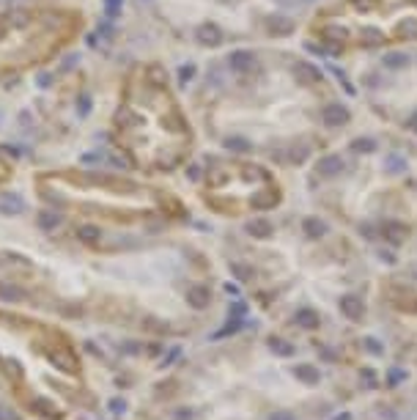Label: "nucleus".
Instances as JSON below:
<instances>
[{
  "mask_svg": "<svg viewBox=\"0 0 417 420\" xmlns=\"http://www.w3.org/2000/svg\"><path fill=\"white\" fill-rule=\"evenodd\" d=\"M192 74H195V66H181V77L184 80H189Z\"/></svg>",
  "mask_w": 417,
  "mask_h": 420,
  "instance_id": "nucleus-13",
  "label": "nucleus"
},
{
  "mask_svg": "<svg viewBox=\"0 0 417 420\" xmlns=\"http://www.w3.org/2000/svg\"><path fill=\"white\" fill-rule=\"evenodd\" d=\"M341 157H327V160H321V173L324 176H332V173H338V170H341Z\"/></svg>",
  "mask_w": 417,
  "mask_h": 420,
  "instance_id": "nucleus-4",
  "label": "nucleus"
},
{
  "mask_svg": "<svg viewBox=\"0 0 417 420\" xmlns=\"http://www.w3.org/2000/svg\"><path fill=\"white\" fill-rule=\"evenodd\" d=\"M80 236H83V239H85V242H93V239H96V236H99V233H96V231H93V228H83V231H80Z\"/></svg>",
  "mask_w": 417,
  "mask_h": 420,
  "instance_id": "nucleus-10",
  "label": "nucleus"
},
{
  "mask_svg": "<svg viewBox=\"0 0 417 420\" xmlns=\"http://www.w3.org/2000/svg\"><path fill=\"white\" fill-rule=\"evenodd\" d=\"M58 223H61V217H58L55 211H42V214H39V225H42L44 231H52Z\"/></svg>",
  "mask_w": 417,
  "mask_h": 420,
  "instance_id": "nucleus-5",
  "label": "nucleus"
},
{
  "mask_svg": "<svg viewBox=\"0 0 417 420\" xmlns=\"http://www.w3.org/2000/svg\"><path fill=\"white\" fill-rule=\"evenodd\" d=\"M228 148H236V151H247V148H250V143H247V140H242V138H231V140H228Z\"/></svg>",
  "mask_w": 417,
  "mask_h": 420,
  "instance_id": "nucleus-9",
  "label": "nucleus"
},
{
  "mask_svg": "<svg viewBox=\"0 0 417 420\" xmlns=\"http://www.w3.org/2000/svg\"><path fill=\"white\" fill-rule=\"evenodd\" d=\"M401 165H403V162L398 160V157H390V168H393V170H401Z\"/></svg>",
  "mask_w": 417,
  "mask_h": 420,
  "instance_id": "nucleus-14",
  "label": "nucleus"
},
{
  "mask_svg": "<svg viewBox=\"0 0 417 420\" xmlns=\"http://www.w3.org/2000/svg\"><path fill=\"white\" fill-rule=\"evenodd\" d=\"M384 66H390V69L406 66V55H387V58H384Z\"/></svg>",
  "mask_w": 417,
  "mask_h": 420,
  "instance_id": "nucleus-7",
  "label": "nucleus"
},
{
  "mask_svg": "<svg viewBox=\"0 0 417 420\" xmlns=\"http://www.w3.org/2000/svg\"><path fill=\"white\" fill-rule=\"evenodd\" d=\"M88 113H91V99L83 96L80 99V116H88Z\"/></svg>",
  "mask_w": 417,
  "mask_h": 420,
  "instance_id": "nucleus-11",
  "label": "nucleus"
},
{
  "mask_svg": "<svg viewBox=\"0 0 417 420\" xmlns=\"http://www.w3.org/2000/svg\"><path fill=\"white\" fill-rule=\"evenodd\" d=\"M272 30H291V20H283V17H275V20L269 22Z\"/></svg>",
  "mask_w": 417,
  "mask_h": 420,
  "instance_id": "nucleus-8",
  "label": "nucleus"
},
{
  "mask_svg": "<svg viewBox=\"0 0 417 420\" xmlns=\"http://www.w3.org/2000/svg\"><path fill=\"white\" fill-rule=\"evenodd\" d=\"M253 63H255L253 52H244V49L231 52V69L233 71H247V69H253Z\"/></svg>",
  "mask_w": 417,
  "mask_h": 420,
  "instance_id": "nucleus-2",
  "label": "nucleus"
},
{
  "mask_svg": "<svg viewBox=\"0 0 417 420\" xmlns=\"http://www.w3.org/2000/svg\"><path fill=\"white\" fill-rule=\"evenodd\" d=\"M324 121H327L329 126H341L348 121V110L343 105H327L324 107Z\"/></svg>",
  "mask_w": 417,
  "mask_h": 420,
  "instance_id": "nucleus-1",
  "label": "nucleus"
},
{
  "mask_svg": "<svg viewBox=\"0 0 417 420\" xmlns=\"http://www.w3.org/2000/svg\"><path fill=\"white\" fill-rule=\"evenodd\" d=\"M0 206H3V211H14V214L25 209V203H22L20 195H3L0 198Z\"/></svg>",
  "mask_w": 417,
  "mask_h": 420,
  "instance_id": "nucleus-3",
  "label": "nucleus"
},
{
  "mask_svg": "<svg viewBox=\"0 0 417 420\" xmlns=\"http://www.w3.org/2000/svg\"><path fill=\"white\" fill-rule=\"evenodd\" d=\"M99 33L110 39V36H113V25H110V22H99Z\"/></svg>",
  "mask_w": 417,
  "mask_h": 420,
  "instance_id": "nucleus-12",
  "label": "nucleus"
},
{
  "mask_svg": "<svg viewBox=\"0 0 417 420\" xmlns=\"http://www.w3.org/2000/svg\"><path fill=\"white\" fill-rule=\"evenodd\" d=\"M121 6H124V0H104V14H107V17H118Z\"/></svg>",
  "mask_w": 417,
  "mask_h": 420,
  "instance_id": "nucleus-6",
  "label": "nucleus"
}]
</instances>
